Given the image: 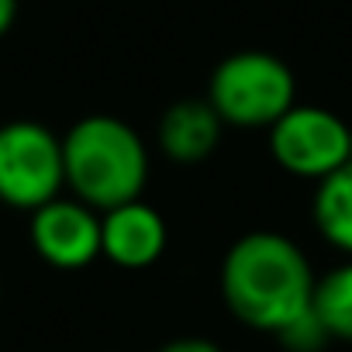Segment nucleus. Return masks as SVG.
Masks as SVG:
<instances>
[{"mask_svg":"<svg viewBox=\"0 0 352 352\" xmlns=\"http://www.w3.org/2000/svg\"><path fill=\"white\" fill-rule=\"evenodd\" d=\"M266 135L273 162L294 180L318 184L352 162V124L321 104L297 100L276 124L266 128Z\"/></svg>","mask_w":352,"mask_h":352,"instance_id":"nucleus-5","label":"nucleus"},{"mask_svg":"<svg viewBox=\"0 0 352 352\" xmlns=\"http://www.w3.org/2000/svg\"><path fill=\"white\" fill-rule=\"evenodd\" d=\"M63 190V135L32 118L0 124V204L32 214Z\"/></svg>","mask_w":352,"mask_h":352,"instance_id":"nucleus-4","label":"nucleus"},{"mask_svg":"<svg viewBox=\"0 0 352 352\" xmlns=\"http://www.w3.org/2000/svg\"><path fill=\"white\" fill-rule=\"evenodd\" d=\"M28 242L32 252L59 273L87 270L100 259V211L73 194H63L32 211Z\"/></svg>","mask_w":352,"mask_h":352,"instance_id":"nucleus-6","label":"nucleus"},{"mask_svg":"<svg viewBox=\"0 0 352 352\" xmlns=\"http://www.w3.org/2000/svg\"><path fill=\"white\" fill-rule=\"evenodd\" d=\"M311 307L321 318V324L328 328L331 342L352 345V259H345V263L331 266L324 276H318Z\"/></svg>","mask_w":352,"mask_h":352,"instance_id":"nucleus-10","label":"nucleus"},{"mask_svg":"<svg viewBox=\"0 0 352 352\" xmlns=\"http://www.w3.org/2000/svg\"><path fill=\"white\" fill-rule=\"evenodd\" d=\"M225 128L208 97H180L159 114L155 145L173 166H201L218 152Z\"/></svg>","mask_w":352,"mask_h":352,"instance_id":"nucleus-8","label":"nucleus"},{"mask_svg":"<svg viewBox=\"0 0 352 352\" xmlns=\"http://www.w3.org/2000/svg\"><path fill=\"white\" fill-rule=\"evenodd\" d=\"M311 221L335 252L352 259V162L314 184Z\"/></svg>","mask_w":352,"mask_h":352,"instance_id":"nucleus-9","label":"nucleus"},{"mask_svg":"<svg viewBox=\"0 0 352 352\" xmlns=\"http://www.w3.org/2000/svg\"><path fill=\"white\" fill-rule=\"evenodd\" d=\"M66 190L94 211L138 201L148 184V145L118 114H87L63 135Z\"/></svg>","mask_w":352,"mask_h":352,"instance_id":"nucleus-2","label":"nucleus"},{"mask_svg":"<svg viewBox=\"0 0 352 352\" xmlns=\"http://www.w3.org/2000/svg\"><path fill=\"white\" fill-rule=\"evenodd\" d=\"M0 300H4V283H0Z\"/></svg>","mask_w":352,"mask_h":352,"instance_id":"nucleus-14","label":"nucleus"},{"mask_svg":"<svg viewBox=\"0 0 352 352\" xmlns=\"http://www.w3.org/2000/svg\"><path fill=\"white\" fill-rule=\"evenodd\" d=\"M204 97L228 128L266 131L297 104V76L276 52L239 49L211 69Z\"/></svg>","mask_w":352,"mask_h":352,"instance_id":"nucleus-3","label":"nucleus"},{"mask_svg":"<svg viewBox=\"0 0 352 352\" xmlns=\"http://www.w3.org/2000/svg\"><path fill=\"white\" fill-rule=\"evenodd\" d=\"M318 273L307 252L283 232L256 228L239 235L218 273V290L235 321L252 331H280L311 307Z\"/></svg>","mask_w":352,"mask_h":352,"instance_id":"nucleus-1","label":"nucleus"},{"mask_svg":"<svg viewBox=\"0 0 352 352\" xmlns=\"http://www.w3.org/2000/svg\"><path fill=\"white\" fill-rule=\"evenodd\" d=\"M169 228L162 211L148 201H128L111 211H100V256L128 273L148 270L166 256Z\"/></svg>","mask_w":352,"mask_h":352,"instance_id":"nucleus-7","label":"nucleus"},{"mask_svg":"<svg viewBox=\"0 0 352 352\" xmlns=\"http://www.w3.org/2000/svg\"><path fill=\"white\" fill-rule=\"evenodd\" d=\"M283 352H324L331 345L328 328L321 324V318L314 314V307L300 311L297 318H290L280 331H273Z\"/></svg>","mask_w":352,"mask_h":352,"instance_id":"nucleus-11","label":"nucleus"},{"mask_svg":"<svg viewBox=\"0 0 352 352\" xmlns=\"http://www.w3.org/2000/svg\"><path fill=\"white\" fill-rule=\"evenodd\" d=\"M155 352H225V349L214 338H204V335H180V338L162 342Z\"/></svg>","mask_w":352,"mask_h":352,"instance_id":"nucleus-12","label":"nucleus"},{"mask_svg":"<svg viewBox=\"0 0 352 352\" xmlns=\"http://www.w3.org/2000/svg\"><path fill=\"white\" fill-rule=\"evenodd\" d=\"M18 11H21V0H0V38L11 35V28L18 21Z\"/></svg>","mask_w":352,"mask_h":352,"instance_id":"nucleus-13","label":"nucleus"}]
</instances>
